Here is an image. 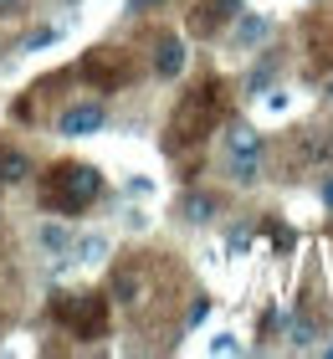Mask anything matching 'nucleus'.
Returning a JSON list of instances; mask_svg holds the SVG:
<instances>
[{"mask_svg": "<svg viewBox=\"0 0 333 359\" xmlns=\"http://www.w3.org/2000/svg\"><path fill=\"white\" fill-rule=\"evenodd\" d=\"M103 123H108V108L103 103H72V108L57 113V134H67V139L103 134Z\"/></svg>", "mask_w": 333, "mask_h": 359, "instance_id": "nucleus-6", "label": "nucleus"}, {"mask_svg": "<svg viewBox=\"0 0 333 359\" xmlns=\"http://www.w3.org/2000/svg\"><path fill=\"white\" fill-rule=\"evenodd\" d=\"M149 67H154V77H164V83H175L179 72H185V36H159L154 41V62H149Z\"/></svg>", "mask_w": 333, "mask_h": 359, "instance_id": "nucleus-7", "label": "nucleus"}, {"mask_svg": "<svg viewBox=\"0 0 333 359\" xmlns=\"http://www.w3.org/2000/svg\"><path fill=\"white\" fill-rule=\"evenodd\" d=\"M21 6L26 0H0V15H21Z\"/></svg>", "mask_w": 333, "mask_h": 359, "instance_id": "nucleus-17", "label": "nucleus"}, {"mask_svg": "<svg viewBox=\"0 0 333 359\" xmlns=\"http://www.w3.org/2000/svg\"><path fill=\"white\" fill-rule=\"evenodd\" d=\"M241 15V0H200V6L190 11V36H200V41H210V36H221V31L231 26Z\"/></svg>", "mask_w": 333, "mask_h": 359, "instance_id": "nucleus-5", "label": "nucleus"}, {"mask_svg": "<svg viewBox=\"0 0 333 359\" xmlns=\"http://www.w3.org/2000/svg\"><path fill=\"white\" fill-rule=\"evenodd\" d=\"M77 252H82V262H97V257L108 252V241H103V236H88V241H82Z\"/></svg>", "mask_w": 333, "mask_h": 359, "instance_id": "nucleus-15", "label": "nucleus"}, {"mask_svg": "<svg viewBox=\"0 0 333 359\" xmlns=\"http://www.w3.org/2000/svg\"><path fill=\"white\" fill-rule=\"evenodd\" d=\"M82 77H88L93 88L113 93V88H123L133 77V62H128V52H118V46H93V52L82 57Z\"/></svg>", "mask_w": 333, "mask_h": 359, "instance_id": "nucleus-4", "label": "nucleus"}, {"mask_svg": "<svg viewBox=\"0 0 333 359\" xmlns=\"http://www.w3.org/2000/svg\"><path fill=\"white\" fill-rule=\"evenodd\" d=\"M113 292H118L123 303H139V277H133V272H118V283H113Z\"/></svg>", "mask_w": 333, "mask_h": 359, "instance_id": "nucleus-14", "label": "nucleus"}, {"mask_svg": "<svg viewBox=\"0 0 333 359\" xmlns=\"http://www.w3.org/2000/svg\"><path fill=\"white\" fill-rule=\"evenodd\" d=\"M257 41H266V21L261 15H246V21L236 26V46H257Z\"/></svg>", "mask_w": 333, "mask_h": 359, "instance_id": "nucleus-12", "label": "nucleus"}, {"mask_svg": "<svg viewBox=\"0 0 333 359\" xmlns=\"http://www.w3.org/2000/svg\"><path fill=\"white\" fill-rule=\"evenodd\" d=\"M226 175H231V185H257L261 180V154H231Z\"/></svg>", "mask_w": 333, "mask_h": 359, "instance_id": "nucleus-10", "label": "nucleus"}, {"mask_svg": "<svg viewBox=\"0 0 333 359\" xmlns=\"http://www.w3.org/2000/svg\"><path fill=\"white\" fill-rule=\"evenodd\" d=\"M226 154H261V134L252 123H231L226 128Z\"/></svg>", "mask_w": 333, "mask_h": 359, "instance_id": "nucleus-8", "label": "nucleus"}, {"mask_svg": "<svg viewBox=\"0 0 333 359\" xmlns=\"http://www.w3.org/2000/svg\"><path fill=\"white\" fill-rule=\"evenodd\" d=\"M41 247L46 252H72V231H67V226H41Z\"/></svg>", "mask_w": 333, "mask_h": 359, "instance_id": "nucleus-13", "label": "nucleus"}, {"mask_svg": "<svg viewBox=\"0 0 333 359\" xmlns=\"http://www.w3.org/2000/svg\"><path fill=\"white\" fill-rule=\"evenodd\" d=\"M164 0H128V15H149V11H159Z\"/></svg>", "mask_w": 333, "mask_h": 359, "instance_id": "nucleus-16", "label": "nucleus"}, {"mask_svg": "<svg viewBox=\"0 0 333 359\" xmlns=\"http://www.w3.org/2000/svg\"><path fill=\"white\" fill-rule=\"evenodd\" d=\"M97 195H103V175H97L93 165H77V159L52 165V170L41 175V205L46 210H62V216L88 210Z\"/></svg>", "mask_w": 333, "mask_h": 359, "instance_id": "nucleus-2", "label": "nucleus"}, {"mask_svg": "<svg viewBox=\"0 0 333 359\" xmlns=\"http://www.w3.org/2000/svg\"><path fill=\"white\" fill-rule=\"evenodd\" d=\"M179 216H185V221H210L215 216V195H185V201H179Z\"/></svg>", "mask_w": 333, "mask_h": 359, "instance_id": "nucleus-11", "label": "nucleus"}, {"mask_svg": "<svg viewBox=\"0 0 333 359\" xmlns=\"http://www.w3.org/2000/svg\"><path fill=\"white\" fill-rule=\"evenodd\" d=\"M226 118V83L221 77H205L195 93L179 97L175 118H170V149H190V144L210 139Z\"/></svg>", "mask_w": 333, "mask_h": 359, "instance_id": "nucleus-1", "label": "nucleus"}, {"mask_svg": "<svg viewBox=\"0 0 333 359\" xmlns=\"http://www.w3.org/2000/svg\"><path fill=\"white\" fill-rule=\"evenodd\" d=\"M31 180V159L21 149H0V185H21Z\"/></svg>", "mask_w": 333, "mask_h": 359, "instance_id": "nucleus-9", "label": "nucleus"}, {"mask_svg": "<svg viewBox=\"0 0 333 359\" xmlns=\"http://www.w3.org/2000/svg\"><path fill=\"white\" fill-rule=\"evenodd\" d=\"M323 205L333 210V175H323Z\"/></svg>", "mask_w": 333, "mask_h": 359, "instance_id": "nucleus-18", "label": "nucleus"}, {"mask_svg": "<svg viewBox=\"0 0 333 359\" xmlns=\"http://www.w3.org/2000/svg\"><path fill=\"white\" fill-rule=\"evenodd\" d=\"M57 318L77 339H103L108 334V298L103 292H67V298H57Z\"/></svg>", "mask_w": 333, "mask_h": 359, "instance_id": "nucleus-3", "label": "nucleus"}]
</instances>
